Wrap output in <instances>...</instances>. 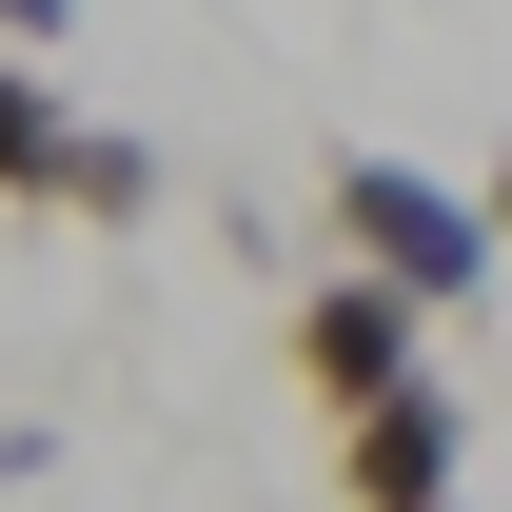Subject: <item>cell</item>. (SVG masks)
<instances>
[{
  "label": "cell",
  "instance_id": "cell-6",
  "mask_svg": "<svg viewBox=\"0 0 512 512\" xmlns=\"http://www.w3.org/2000/svg\"><path fill=\"white\" fill-rule=\"evenodd\" d=\"M473 237H493V256H512V138H493V178H473Z\"/></svg>",
  "mask_w": 512,
  "mask_h": 512
},
{
  "label": "cell",
  "instance_id": "cell-4",
  "mask_svg": "<svg viewBox=\"0 0 512 512\" xmlns=\"http://www.w3.org/2000/svg\"><path fill=\"white\" fill-rule=\"evenodd\" d=\"M79 178V119H60V79H20L0 60V197H60Z\"/></svg>",
  "mask_w": 512,
  "mask_h": 512
},
{
  "label": "cell",
  "instance_id": "cell-3",
  "mask_svg": "<svg viewBox=\"0 0 512 512\" xmlns=\"http://www.w3.org/2000/svg\"><path fill=\"white\" fill-rule=\"evenodd\" d=\"M296 394H316V414H375V394H414V316H394L375 276H316V296H296Z\"/></svg>",
  "mask_w": 512,
  "mask_h": 512
},
{
  "label": "cell",
  "instance_id": "cell-2",
  "mask_svg": "<svg viewBox=\"0 0 512 512\" xmlns=\"http://www.w3.org/2000/svg\"><path fill=\"white\" fill-rule=\"evenodd\" d=\"M453 473H473V414H453L434 375L375 394V414H335V493L355 512H453Z\"/></svg>",
  "mask_w": 512,
  "mask_h": 512
},
{
  "label": "cell",
  "instance_id": "cell-5",
  "mask_svg": "<svg viewBox=\"0 0 512 512\" xmlns=\"http://www.w3.org/2000/svg\"><path fill=\"white\" fill-rule=\"evenodd\" d=\"M60 217H99V237H119V217H158V138H99V119H79V178H60Z\"/></svg>",
  "mask_w": 512,
  "mask_h": 512
},
{
  "label": "cell",
  "instance_id": "cell-1",
  "mask_svg": "<svg viewBox=\"0 0 512 512\" xmlns=\"http://www.w3.org/2000/svg\"><path fill=\"white\" fill-rule=\"evenodd\" d=\"M316 217H335V276H375V296H394L414 335L493 296V237H473V178H434V158H375V138H355V158L316 178Z\"/></svg>",
  "mask_w": 512,
  "mask_h": 512
}]
</instances>
